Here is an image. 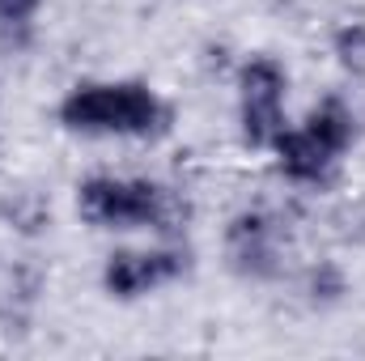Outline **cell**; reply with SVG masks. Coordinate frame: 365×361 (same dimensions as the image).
Here are the masks:
<instances>
[{"instance_id": "1", "label": "cell", "mask_w": 365, "mask_h": 361, "mask_svg": "<svg viewBox=\"0 0 365 361\" xmlns=\"http://www.w3.org/2000/svg\"><path fill=\"white\" fill-rule=\"evenodd\" d=\"M60 115L77 132H128V136H162L170 123L166 102L145 86H86L64 98Z\"/></svg>"}, {"instance_id": "2", "label": "cell", "mask_w": 365, "mask_h": 361, "mask_svg": "<svg viewBox=\"0 0 365 361\" xmlns=\"http://www.w3.org/2000/svg\"><path fill=\"white\" fill-rule=\"evenodd\" d=\"M77 208L90 225H153L162 234H175L187 221V204L158 183L90 179L77 195Z\"/></svg>"}, {"instance_id": "3", "label": "cell", "mask_w": 365, "mask_h": 361, "mask_svg": "<svg viewBox=\"0 0 365 361\" xmlns=\"http://www.w3.org/2000/svg\"><path fill=\"white\" fill-rule=\"evenodd\" d=\"M280 98H284V68L259 56L242 68V132L251 145L276 141L280 128Z\"/></svg>"}, {"instance_id": "4", "label": "cell", "mask_w": 365, "mask_h": 361, "mask_svg": "<svg viewBox=\"0 0 365 361\" xmlns=\"http://www.w3.org/2000/svg\"><path fill=\"white\" fill-rule=\"evenodd\" d=\"M182 268H187V260L179 251H162V255H132V251H123V255H110V264H106V289L115 298H136V293L179 276Z\"/></svg>"}, {"instance_id": "5", "label": "cell", "mask_w": 365, "mask_h": 361, "mask_svg": "<svg viewBox=\"0 0 365 361\" xmlns=\"http://www.w3.org/2000/svg\"><path fill=\"white\" fill-rule=\"evenodd\" d=\"M230 260L247 276H272L276 272V225L264 213H242L230 225Z\"/></svg>"}, {"instance_id": "6", "label": "cell", "mask_w": 365, "mask_h": 361, "mask_svg": "<svg viewBox=\"0 0 365 361\" xmlns=\"http://www.w3.org/2000/svg\"><path fill=\"white\" fill-rule=\"evenodd\" d=\"M276 153H280V171L289 175V179H323L327 175V166H331V149L310 132V128H302V132H280L276 136Z\"/></svg>"}, {"instance_id": "7", "label": "cell", "mask_w": 365, "mask_h": 361, "mask_svg": "<svg viewBox=\"0 0 365 361\" xmlns=\"http://www.w3.org/2000/svg\"><path fill=\"white\" fill-rule=\"evenodd\" d=\"M306 128L331 149V153H344L349 149V141H353V115H349V106L340 102V98H327V102H319L314 106V115L306 119Z\"/></svg>"}, {"instance_id": "8", "label": "cell", "mask_w": 365, "mask_h": 361, "mask_svg": "<svg viewBox=\"0 0 365 361\" xmlns=\"http://www.w3.org/2000/svg\"><path fill=\"white\" fill-rule=\"evenodd\" d=\"M336 56H340V64L349 68V73H365V26H344L340 34H336Z\"/></svg>"}, {"instance_id": "9", "label": "cell", "mask_w": 365, "mask_h": 361, "mask_svg": "<svg viewBox=\"0 0 365 361\" xmlns=\"http://www.w3.org/2000/svg\"><path fill=\"white\" fill-rule=\"evenodd\" d=\"M38 4H43V0H0V17H4V21H26Z\"/></svg>"}]
</instances>
